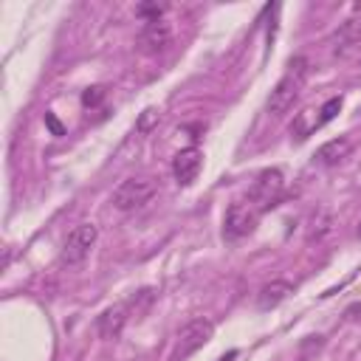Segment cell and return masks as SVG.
I'll return each mask as SVG.
<instances>
[{
    "mask_svg": "<svg viewBox=\"0 0 361 361\" xmlns=\"http://www.w3.org/2000/svg\"><path fill=\"white\" fill-rule=\"evenodd\" d=\"M307 73H310V59H307V56H293V59L288 62L285 76L274 85V90H271V96H268V104H265L268 116L279 118V116H285V113L293 107V102L299 99V90H302Z\"/></svg>",
    "mask_w": 361,
    "mask_h": 361,
    "instance_id": "cell-1",
    "label": "cell"
},
{
    "mask_svg": "<svg viewBox=\"0 0 361 361\" xmlns=\"http://www.w3.org/2000/svg\"><path fill=\"white\" fill-rule=\"evenodd\" d=\"M158 192V183L147 175H138V178H124L113 195H110V203L118 209V212H133V209H141L144 203H149Z\"/></svg>",
    "mask_w": 361,
    "mask_h": 361,
    "instance_id": "cell-2",
    "label": "cell"
},
{
    "mask_svg": "<svg viewBox=\"0 0 361 361\" xmlns=\"http://www.w3.org/2000/svg\"><path fill=\"white\" fill-rule=\"evenodd\" d=\"M282 189H285L282 172H279V169H262V172L254 178L251 189H248V203L254 206L257 214H259V212H268V209L276 206Z\"/></svg>",
    "mask_w": 361,
    "mask_h": 361,
    "instance_id": "cell-3",
    "label": "cell"
},
{
    "mask_svg": "<svg viewBox=\"0 0 361 361\" xmlns=\"http://www.w3.org/2000/svg\"><path fill=\"white\" fill-rule=\"evenodd\" d=\"M99 240V228L93 223H79L68 231L65 243H62V251H59V259L65 265H82L90 254V248L96 245Z\"/></svg>",
    "mask_w": 361,
    "mask_h": 361,
    "instance_id": "cell-4",
    "label": "cell"
},
{
    "mask_svg": "<svg viewBox=\"0 0 361 361\" xmlns=\"http://www.w3.org/2000/svg\"><path fill=\"white\" fill-rule=\"evenodd\" d=\"M212 336H214V324L209 319H192L178 333V341H175V350H172V361H186L200 347H206L212 341Z\"/></svg>",
    "mask_w": 361,
    "mask_h": 361,
    "instance_id": "cell-5",
    "label": "cell"
},
{
    "mask_svg": "<svg viewBox=\"0 0 361 361\" xmlns=\"http://www.w3.org/2000/svg\"><path fill=\"white\" fill-rule=\"evenodd\" d=\"M257 223V212L251 203H243V200H234L228 209H226V217H223V240L234 243V240H243Z\"/></svg>",
    "mask_w": 361,
    "mask_h": 361,
    "instance_id": "cell-6",
    "label": "cell"
},
{
    "mask_svg": "<svg viewBox=\"0 0 361 361\" xmlns=\"http://www.w3.org/2000/svg\"><path fill=\"white\" fill-rule=\"evenodd\" d=\"M172 45V25L164 23V20H152L141 28L138 34V48L144 54H161Z\"/></svg>",
    "mask_w": 361,
    "mask_h": 361,
    "instance_id": "cell-7",
    "label": "cell"
},
{
    "mask_svg": "<svg viewBox=\"0 0 361 361\" xmlns=\"http://www.w3.org/2000/svg\"><path fill=\"white\" fill-rule=\"evenodd\" d=\"M200 166H203V152L197 147H186L172 158V172L183 186H189L200 175Z\"/></svg>",
    "mask_w": 361,
    "mask_h": 361,
    "instance_id": "cell-8",
    "label": "cell"
},
{
    "mask_svg": "<svg viewBox=\"0 0 361 361\" xmlns=\"http://www.w3.org/2000/svg\"><path fill=\"white\" fill-rule=\"evenodd\" d=\"M293 293V285L285 279H271L257 290V307L259 310H274L276 305H282L288 296Z\"/></svg>",
    "mask_w": 361,
    "mask_h": 361,
    "instance_id": "cell-9",
    "label": "cell"
},
{
    "mask_svg": "<svg viewBox=\"0 0 361 361\" xmlns=\"http://www.w3.org/2000/svg\"><path fill=\"white\" fill-rule=\"evenodd\" d=\"M350 152H353V141H350L347 135H338V138L324 141V144L316 149V161H319L322 166H336V164H341L344 158H350Z\"/></svg>",
    "mask_w": 361,
    "mask_h": 361,
    "instance_id": "cell-10",
    "label": "cell"
},
{
    "mask_svg": "<svg viewBox=\"0 0 361 361\" xmlns=\"http://www.w3.org/2000/svg\"><path fill=\"white\" fill-rule=\"evenodd\" d=\"M124 322H127V307H124V305H113V307H107V310L99 316V322H96L99 336H102V338H116V336L121 333Z\"/></svg>",
    "mask_w": 361,
    "mask_h": 361,
    "instance_id": "cell-11",
    "label": "cell"
},
{
    "mask_svg": "<svg viewBox=\"0 0 361 361\" xmlns=\"http://www.w3.org/2000/svg\"><path fill=\"white\" fill-rule=\"evenodd\" d=\"M333 226H336L333 212H330V209H316V212H313V217H310V223H307V234H305V237H307V243L327 237V234L333 231Z\"/></svg>",
    "mask_w": 361,
    "mask_h": 361,
    "instance_id": "cell-12",
    "label": "cell"
},
{
    "mask_svg": "<svg viewBox=\"0 0 361 361\" xmlns=\"http://www.w3.org/2000/svg\"><path fill=\"white\" fill-rule=\"evenodd\" d=\"M319 127H322V116H319V110L305 107L302 113H296V118H293V124H290V133H293L296 138H307V135L316 133Z\"/></svg>",
    "mask_w": 361,
    "mask_h": 361,
    "instance_id": "cell-13",
    "label": "cell"
},
{
    "mask_svg": "<svg viewBox=\"0 0 361 361\" xmlns=\"http://www.w3.org/2000/svg\"><path fill=\"white\" fill-rule=\"evenodd\" d=\"M336 48H347V45H358L361 42V17H350L341 23V28L333 34Z\"/></svg>",
    "mask_w": 361,
    "mask_h": 361,
    "instance_id": "cell-14",
    "label": "cell"
},
{
    "mask_svg": "<svg viewBox=\"0 0 361 361\" xmlns=\"http://www.w3.org/2000/svg\"><path fill=\"white\" fill-rule=\"evenodd\" d=\"M158 121H161V113H158L155 107H147V110L138 116V124H135V130H138V133H149V130H152Z\"/></svg>",
    "mask_w": 361,
    "mask_h": 361,
    "instance_id": "cell-15",
    "label": "cell"
},
{
    "mask_svg": "<svg viewBox=\"0 0 361 361\" xmlns=\"http://www.w3.org/2000/svg\"><path fill=\"white\" fill-rule=\"evenodd\" d=\"M104 93H107V90H104L102 85H93V87H87V90L82 93V104H85V107H96V104L104 102Z\"/></svg>",
    "mask_w": 361,
    "mask_h": 361,
    "instance_id": "cell-16",
    "label": "cell"
},
{
    "mask_svg": "<svg viewBox=\"0 0 361 361\" xmlns=\"http://www.w3.org/2000/svg\"><path fill=\"white\" fill-rule=\"evenodd\" d=\"M341 110V96H333V99H327L324 104H322V110H319V116H322V124H327L330 118H336V113Z\"/></svg>",
    "mask_w": 361,
    "mask_h": 361,
    "instance_id": "cell-17",
    "label": "cell"
},
{
    "mask_svg": "<svg viewBox=\"0 0 361 361\" xmlns=\"http://www.w3.org/2000/svg\"><path fill=\"white\" fill-rule=\"evenodd\" d=\"M45 124L51 127V133H54V135H62V124H59V121H56L51 113H45Z\"/></svg>",
    "mask_w": 361,
    "mask_h": 361,
    "instance_id": "cell-18",
    "label": "cell"
},
{
    "mask_svg": "<svg viewBox=\"0 0 361 361\" xmlns=\"http://www.w3.org/2000/svg\"><path fill=\"white\" fill-rule=\"evenodd\" d=\"M358 237H361V226H358Z\"/></svg>",
    "mask_w": 361,
    "mask_h": 361,
    "instance_id": "cell-19",
    "label": "cell"
}]
</instances>
